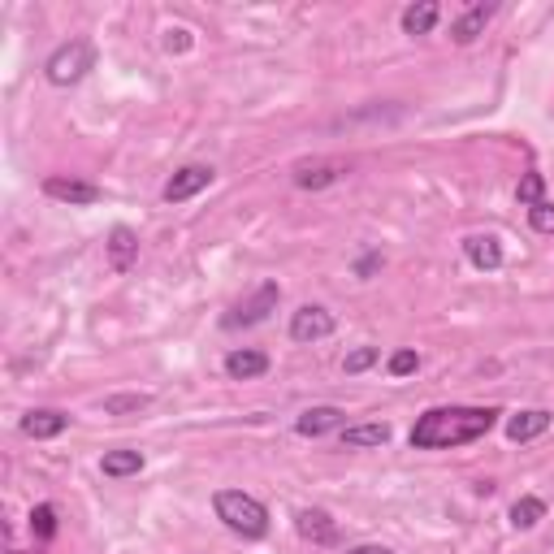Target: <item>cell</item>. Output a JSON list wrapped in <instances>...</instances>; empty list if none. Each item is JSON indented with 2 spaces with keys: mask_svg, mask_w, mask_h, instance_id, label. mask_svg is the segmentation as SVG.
<instances>
[{
  "mask_svg": "<svg viewBox=\"0 0 554 554\" xmlns=\"http://www.w3.org/2000/svg\"><path fill=\"white\" fill-rule=\"evenodd\" d=\"M494 13H498V5L494 0H477V5H468L459 18L451 22V39L459 48H468V44H477V39L485 35V26L494 22Z\"/></svg>",
  "mask_w": 554,
  "mask_h": 554,
  "instance_id": "9",
  "label": "cell"
},
{
  "mask_svg": "<svg viewBox=\"0 0 554 554\" xmlns=\"http://www.w3.org/2000/svg\"><path fill=\"white\" fill-rule=\"evenodd\" d=\"M277 303H282V286H277V282H260L252 295L239 299L226 316H221V329H230V334H234V329H256V325H265L269 316L277 312Z\"/></svg>",
  "mask_w": 554,
  "mask_h": 554,
  "instance_id": "4",
  "label": "cell"
},
{
  "mask_svg": "<svg viewBox=\"0 0 554 554\" xmlns=\"http://www.w3.org/2000/svg\"><path fill=\"white\" fill-rule=\"evenodd\" d=\"M438 18H442V9L433 5V0H420V5H407L403 9V35H429L433 26H438Z\"/></svg>",
  "mask_w": 554,
  "mask_h": 554,
  "instance_id": "19",
  "label": "cell"
},
{
  "mask_svg": "<svg viewBox=\"0 0 554 554\" xmlns=\"http://www.w3.org/2000/svg\"><path fill=\"white\" fill-rule=\"evenodd\" d=\"M70 429V416L57 412V407H35V412H26L22 416V433L26 438H35V442H48V438H57V433Z\"/></svg>",
  "mask_w": 554,
  "mask_h": 554,
  "instance_id": "13",
  "label": "cell"
},
{
  "mask_svg": "<svg viewBox=\"0 0 554 554\" xmlns=\"http://www.w3.org/2000/svg\"><path fill=\"white\" fill-rule=\"evenodd\" d=\"M377 360H381L377 347H355L347 360H342V373H347V377H360V373H368V368H373Z\"/></svg>",
  "mask_w": 554,
  "mask_h": 554,
  "instance_id": "24",
  "label": "cell"
},
{
  "mask_svg": "<svg viewBox=\"0 0 554 554\" xmlns=\"http://www.w3.org/2000/svg\"><path fill=\"white\" fill-rule=\"evenodd\" d=\"M347 554H394L390 546H373V542H368V546H351Z\"/></svg>",
  "mask_w": 554,
  "mask_h": 554,
  "instance_id": "29",
  "label": "cell"
},
{
  "mask_svg": "<svg viewBox=\"0 0 554 554\" xmlns=\"http://www.w3.org/2000/svg\"><path fill=\"white\" fill-rule=\"evenodd\" d=\"M152 403V394H113L104 399V416H126V412H143Z\"/></svg>",
  "mask_w": 554,
  "mask_h": 554,
  "instance_id": "23",
  "label": "cell"
},
{
  "mask_svg": "<svg viewBox=\"0 0 554 554\" xmlns=\"http://www.w3.org/2000/svg\"><path fill=\"white\" fill-rule=\"evenodd\" d=\"M347 425V412L334 403H321V407H308V412H299L295 420V433L299 438H325V433H334Z\"/></svg>",
  "mask_w": 554,
  "mask_h": 554,
  "instance_id": "11",
  "label": "cell"
},
{
  "mask_svg": "<svg viewBox=\"0 0 554 554\" xmlns=\"http://www.w3.org/2000/svg\"><path fill=\"white\" fill-rule=\"evenodd\" d=\"M464 256H468V265L481 269V273L503 269V243H498L494 234H468V239H464Z\"/></svg>",
  "mask_w": 554,
  "mask_h": 554,
  "instance_id": "14",
  "label": "cell"
},
{
  "mask_svg": "<svg viewBox=\"0 0 554 554\" xmlns=\"http://www.w3.org/2000/svg\"><path fill=\"white\" fill-rule=\"evenodd\" d=\"M338 329L334 312L321 308V303H303V308L290 312V338L295 342H325Z\"/></svg>",
  "mask_w": 554,
  "mask_h": 554,
  "instance_id": "5",
  "label": "cell"
},
{
  "mask_svg": "<svg viewBox=\"0 0 554 554\" xmlns=\"http://www.w3.org/2000/svg\"><path fill=\"white\" fill-rule=\"evenodd\" d=\"M347 178V165L342 161H299L295 169H290V182H295L299 191H325V187H334V182Z\"/></svg>",
  "mask_w": 554,
  "mask_h": 554,
  "instance_id": "7",
  "label": "cell"
},
{
  "mask_svg": "<svg viewBox=\"0 0 554 554\" xmlns=\"http://www.w3.org/2000/svg\"><path fill=\"white\" fill-rule=\"evenodd\" d=\"M269 373V355L256 351V347H239L226 355V377L230 381H256Z\"/></svg>",
  "mask_w": 554,
  "mask_h": 554,
  "instance_id": "16",
  "label": "cell"
},
{
  "mask_svg": "<svg viewBox=\"0 0 554 554\" xmlns=\"http://www.w3.org/2000/svg\"><path fill=\"white\" fill-rule=\"evenodd\" d=\"M213 178H217V169L213 165H182L174 178L165 182V204H187V200H195L200 191H208L213 187Z\"/></svg>",
  "mask_w": 554,
  "mask_h": 554,
  "instance_id": "6",
  "label": "cell"
},
{
  "mask_svg": "<svg viewBox=\"0 0 554 554\" xmlns=\"http://www.w3.org/2000/svg\"><path fill=\"white\" fill-rule=\"evenodd\" d=\"M87 70H96V48H91V39H70V44H61V48L44 61V78H48L52 87H74V83H83Z\"/></svg>",
  "mask_w": 554,
  "mask_h": 554,
  "instance_id": "3",
  "label": "cell"
},
{
  "mask_svg": "<svg viewBox=\"0 0 554 554\" xmlns=\"http://www.w3.org/2000/svg\"><path fill=\"white\" fill-rule=\"evenodd\" d=\"M529 226L537 234H550V239H554V204L550 200H542L537 208H529Z\"/></svg>",
  "mask_w": 554,
  "mask_h": 554,
  "instance_id": "26",
  "label": "cell"
},
{
  "mask_svg": "<svg viewBox=\"0 0 554 554\" xmlns=\"http://www.w3.org/2000/svg\"><path fill=\"white\" fill-rule=\"evenodd\" d=\"M100 472H104V477H113V481L139 477V472H143V451H130V446H122V451H104Z\"/></svg>",
  "mask_w": 554,
  "mask_h": 554,
  "instance_id": "18",
  "label": "cell"
},
{
  "mask_svg": "<svg viewBox=\"0 0 554 554\" xmlns=\"http://www.w3.org/2000/svg\"><path fill=\"white\" fill-rule=\"evenodd\" d=\"M44 195L57 204H70V208H91L100 200V187L96 182H83V178H44Z\"/></svg>",
  "mask_w": 554,
  "mask_h": 554,
  "instance_id": "10",
  "label": "cell"
},
{
  "mask_svg": "<svg viewBox=\"0 0 554 554\" xmlns=\"http://www.w3.org/2000/svg\"><path fill=\"white\" fill-rule=\"evenodd\" d=\"M386 442H390V425H381V420L342 429V446H347V451H373V446H386Z\"/></svg>",
  "mask_w": 554,
  "mask_h": 554,
  "instance_id": "17",
  "label": "cell"
},
{
  "mask_svg": "<svg viewBox=\"0 0 554 554\" xmlns=\"http://www.w3.org/2000/svg\"><path fill=\"white\" fill-rule=\"evenodd\" d=\"M191 31L187 26H174V31H165V52H191Z\"/></svg>",
  "mask_w": 554,
  "mask_h": 554,
  "instance_id": "27",
  "label": "cell"
},
{
  "mask_svg": "<svg viewBox=\"0 0 554 554\" xmlns=\"http://www.w3.org/2000/svg\"><path fill=\"white\" fill-rule=\"evenodd\" d=\"M213 511L234 537H243V542H260V537L269 533V507L247 490H217Z\"/></svg>",
  "mask_w": 554,
  "mask_h": 554,
  "instance_id": "2",
  "label": "cell"
},
{
  "mask_svg": "<svg viewBox=\"0 0 554 554\" xmlns=\"http://www.w3.org/2000/svg\"><path fill=\"white\" fill-rule=\"evenodd\" d=\"M386 368H390V377H412L416 368H420V355H416L412 347H403V351H394V355H390V364H386Z\"/></svg>",
  "mask_w": 554,
  "mask_h": 554,
  "instance_id": "25",
  "label": "cell"
},
{
  "mask_svg": "<svg viewBox=\"0 0 554 554\" xmlns=\"http://www.w3.org/2000/svg\"><path fill=\"white\" fill-rule=\"evenodd\" d=\"M498 416H503L498 407H464V403L429 407L412 425L407 442H412V451H455V446L481 442L498 425Z\"/></svg>",
  "mask_w": 554,
  "mask_h": 554,
  "instance_id": "1",
  "label": "cell"
},
{
  "mask_svg": "<svg viewBox=\"0 0 554 554\" xmlns=\"http://www.w3.org/2000/svg\"><path fill=\"white\" fill-rule=\"evenodd\" d=\"M537 520H546V503L537 494H524V498H516V503H511V524H516L520 533L537 529Z\"/></svg>",
  "mask_w": 554,
  "mask_h": 554,
  "instance_id": "20",
  "label": "cell"
},
{
  "mask_svg": "<svg viewBox=\"0 0 554 554\" xmlns=\"http://www.w3.org/2000/svg\"><path fill=\"white\" fill-rule=\"evenodd\" d=\"M104 252H109V269L113 273H130V269H135V260H139V234L130 226H113Z\"/></svg>",
  "mask_w": 554,
  "mask_h": 554,
  "instance_id": "12",
  "label": "cell"
},
{
  "mask_svg": "<svg viewBox=\"0 0 554 554\" xmlns=\"http://www.w3.org/2000/svg\"><path fill=\"white\" fill-rule=\"evenodd\" d=\"M377 265H386V256H381V252H368V256L360 260V265H355V273H360V277H368V273H373Z\"/></svg>",
  "mask_w": 554,
  "mask_h": 554,
  "instance_id": "28",
  "label": "cell"
},
{
  "mask_svg": "<svg viewBox=\"0 0 554 554\" xmlns=\"http://www.w3.org/2000/svg\"><path fill=\"white\" fill-rule=\"evenodd\" d=\"M516 200H520V208H537L546 200V178L537 174V169H529V174L520 178V187H516Z\"/></svg>",
  "mask_w": 554,
  "mask_h": 554,
  "instance_id": "21",
  "label": "cell"
},
{
  "mask_svg": "<svg viewBox=\"0 0 554 554\" xmlns=\"http://www.w3.org/2000/svg\"><path fill=\"white\" fill-rule=\"evenodd\" d=\"M31 533L39 537V542H52V537H57V507H52V503H39V507L31 511Z\"/></svg>",
  "mask_w": 554,
  "mask_h": 554,
  "instance_id": "22",
  "label": "cell"
},
{
  "mask_svg": "<svg viewBox=\"0 0 554 554\" xmlns=\"http://www.w3.org/2000/svg\"><path fill=\"white\" fill-rule=\"evenodd\" d=\"M295 533L312 546H338V520L321 507H299L295 511Z\"/></svg>",
  "mask_w": 554,
  "mask_h": 554,
  "instance_id": "8",
  "label": "cell"
},
{
  "mask_svg": "<svg viewBox=\"0 0 554 554\" xmlns=\"http://www.w3.org/2000/svg\"><path fill=\"white\" fill-rule=\"evenodd\" d=\"M554 425V412L546 407H529V412H516L507 420V442H533Z\"/></svg>",
  "mask_w": 554,
  "mask_h": 554,
  "instance_id": "15",
  "label": "cell"
}]
</instances>
